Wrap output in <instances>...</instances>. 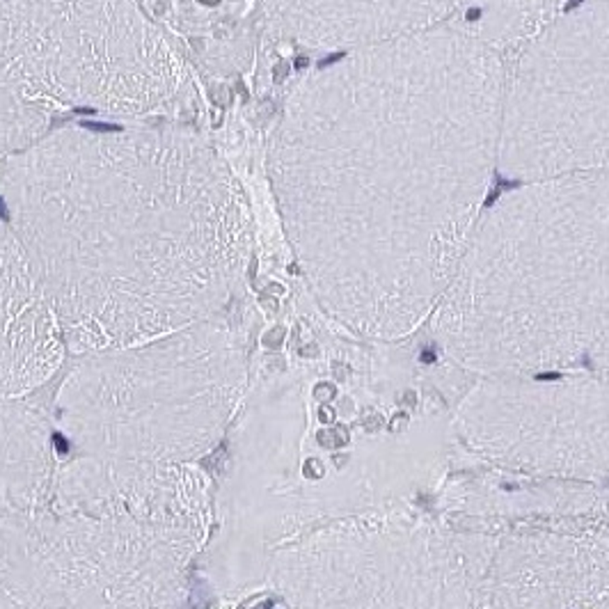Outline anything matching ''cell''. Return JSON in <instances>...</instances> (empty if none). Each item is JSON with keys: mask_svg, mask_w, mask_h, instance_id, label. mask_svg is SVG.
Segmentation results:
<instances>
[{"mask_svg": "<svg viewBox=\"0 0 609 609\" xmlns=\"http://www.w3.org/2000/svg\"><path fill=\"white\" fill-rule=\"evenodd\" d=\"M497 168L518 181L609 177V0H575L515 51Z\"/></svg>", "mask_w": 609, "mask_h": 609, "instance_id": "5b68a950", "label": "cell"}, {"mask_svg": "<svg viewBox=\"0 0 609 609\" xmlns=\"http://www.w3.org/2000/svg\"><path fill=\"white\" fill-rule=\"evenodd\" d=\"M472 609H593L609 598V527L451 534Z\"/></svg>", "mask_w": 609, "mask_h": 609, "instance_id": "ba28073f", "label": "cell"}, {"mask_svg": "<svg viewBox=\"0 0 609 609\" xmlns=\"http://www.w3.org/2000/svg\"><path fill=\"white\" fill-rule=\"evenodd\" d=\"M469 0H266L275 32L304 49L353 51L445 25Z\"/></svg>", "mask_w": 609, "mask_h": 609, "instance_id": "9c48e42d", "label": "cell"}, {"mask_svg": "<svg viewBox=\"0 0 609 609\" xmlns=\"http://www.w3.org/2000/svg\"><path fill=\"white\" fill-rule=\"evenodd\" d=\"M456 431L497 465L607 481L609 381L593 371L481 378L456 408Z\"/></svg>", "mask_w": 609, "mask_h": 609, "instance_id": "52a82bcc", "label": "cell"}, {"mask_svg": "<svg viewBox=\"0 0 609 609\" xmlns=\"http://www.w3.org/2000/svg\"><path fill=\"white\" fill-rule=\"evenodd\" d=\"M593 609H609V598H607V601H603L601 605H596Z\"/></svg>", "mask_w": 609, "mask_h": 609, "instance_id": "5bb4252c", "label": "cell"}, {"mask_svg": "<svg viewBox=\"0 0 609 609\" xmlns=\"http://www.w3.org/2000/svg\"><path fill=\"white\" fill-rule=\"evenodd\" d=\"M53 110L0 85V163L53 131Z\"/></svg>", "mask_w": 609, "mask_h": 609, "instance_id": "7c38bea8", "label": "cell"}, {"mask_svg": "<svg viewBox=\"0 0 609 609\" xmlns=\"http://www.w3.org/2000/svg\"><path fill=\"white\" fill-rule=\"evenodd\" d=\"M0 207L53 314L92 339L202 319L250 252L241 186L179 126L53 128L0 163Z\"/></svg>", "mask_w": 609, "mask_h": 609, "instance_id": "7a4b0ae2", "label": "cell"}, {"mask_svg": "<svg viewBox=\"0 0 609 609\" xmlns=\"http://www.w3.org/2000/svg\"><path fill=\"white\" fill-rule=\"evenodd\" d=\"M53 319L21 245L0 218V371L42 357L53 346Z\"/></svg>", "mask_w": 609, "mask_h": 609, "instance_id": "30bf717a", "label": "cell"}, {"mask_svg": "<svg viewBox=\"0 0 609 609\" xmlns=\"http://www.w3.org/2000/svg\"><path fill=\"white\" fill-rule=\"evenodd\" d=\"M504 60L445 23L346 51L284 104L269 172L332 316L374 339L436 312L500 156Z\"/></svg>", "mask_w": 609, "mask_h": 609, "instance_id": "6da1fadb", "label": "cell"}, {"mask_svg": "<svg viewBox=\"0 0 609 609\" xmlns=\"http://www.w3.org/2000/svg\"><path fill=\"white\" fill-rule=\"evenodd\" d=\"M0 85L53 113L144 119L179 104L186 69L137 0H0Z\"/></svg>", "mask_w": 609, "mask_h": 609, "instance_id": "277c9868", "label": "cell"}, {"mask_svg": "<svg viewBox=\"0 0 609 609\" xmlns=\"http://www.w3.org/2000/svg\"><path fill=\"white\" fill-rule=\"evenodd\" d=\"M573 0H469L451 25L472 35L488 49L515 53L541 35Z\"/></svg>", "mask_w": 609, "mask_h": 609, "instance_id": "8fae6325", "label": "cell"}, {"mask_svg": "<svg viewBox=\"0 0 609 609\" xmlns=\"http://www.w3.org/2000/svg\"><path fill=\"white\" fill-rule=\"evenodd\" d=\"M586 369H589V371H593V374L603 376V378H607V381H609V330H607L605 339L596 346L591 357H589Z\"/></svg>", "mask_w": 609, "mask_h": 609, "instance_id": "4fadbf2b", "label": "cell"}, {"mask_svg": "<svg viewBox=\"0 0 609 609\" xmlns=\"http://www.w3.org/2000/svg\"><path fill=\"white\" fill-rule=\"evenodd\" d=\"M296 609H472L454 539L405 509L346 518L282 561Z\"/></svg>", "mask_w": 609, "mask_h": 609, "instance_id": "8992f818", "label": "cell"}, {"mask_svg": "<svg viewBox=\"0 0 609 609\" xmlns=\"http://www.w3.org/2000/svg\"><path fill=\"white\" fill-rule=\"evenodd\" d=\"M431 330L481 378L570 371L609 330V177L522 181L479 218Z\"/></svg>", "mask_w": 609, "mask_h": 609, "instance_id": "3957f363", "label": "cell"}]
</instances>
